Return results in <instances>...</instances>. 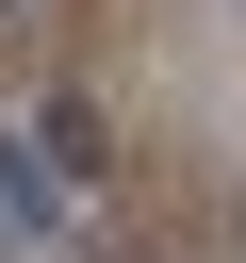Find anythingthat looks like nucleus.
I'll return each mask as SVG.
<instances>
[{"label": "nucleus", "instance_id": "1", "mask_svg": "<svg viewBox=\"0 0 246 263\" xmlns=\"http://www.w3.org/2000/svg\"><path fill=\"white\" fill-rule=\"evenodd\" d=\"M0 247H49V148L0 132Z\"/></svg>", "mask_w": 246, "mask_h": 263}, {"label": "nucleus", "instance_id": "2", "mask_svg": "<svg viewBox=\"0 0 246 263\" xmlns=\"http://www.w3.org/2000/svg\"><path fill=\"white\" fill-rule=\"evenodd\" d=\"M0 16H16V0H0Z\"/></svg>", "mask_w": 246, "mask_h": 263}]
</instances>
